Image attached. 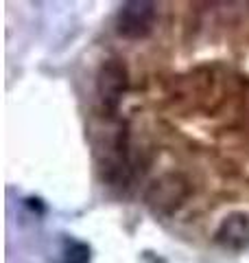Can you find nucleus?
Returning a JSON list of instances; mask_svg holds the SVG:
<instances>
[{
    "label": "nucleus",
    "instance_id": "obj_1",
    "mask_svg": "<svg viewBox=\"0 0 249 263\" xmlns=\"http://www.w3.org/2000/svg\"><path fill=\"white\" fill-rule=\"evenodd\" d=\"M190 195V182L179 174H164L149 184L144 204L157 217H169L181 209Z\"/></svg>",
    "mask_w": 249,
    "mask_h": 263
},
{
    "label": "nucleus",
    "instance_id": "obj_2",
    "mask_svg": "<svg viewBox=\"0 0 249 263\" xmlns=\"http://www.w3.org/2000/svg\"><path fill=\"white\" fill-rule=\"evenodd\" d=\"M98 164H101L103 180L112 186H125L129 180V156L127 141L120 127H112L105 132V138L96 145Z\"/></svg>",
    "mask_w": 249,
    "mask_h": 263
},
{
    "label": "nucleus",
    "instance_id": "obj_3",
    "mask_svg": "<svg viewBox=\"0 0 249 263\" xmlns=\"http://www.w3.org/2000/svg\"><path fill=\"white\" fill-rule=\"evenodd\" d=\"M157 18V7L149 0H129L122 3L116 15V31L122 37L140 40L151 33Z\"/></svg>",
    "mask_w": 249,
    "mask_h": 263
},
{
    "label": "nucleus",
    "instance_id": "obj_4",
    "mask_svg": "<svg viewBox=\"0 0 249 263\" xmlns=\"http://www.w3.org/2000/svg\"><path fill=\"white\" fill-rule=\"evenodd\" d=\"M129 86V72L118 60H107L101 64L96 75V92L107 112H116Z\"/></svg>",
    "mask_w": 249,
    "mask_h": 263
},
{
    "label": "nucleus",
    "instance_id": "obj_5",
    "mask_svg": "<svg viewBox=\"0 0 249 263\" xmlns=\"http://www.w3.org/2000/svg\"><path fill=\"white\" fill-rule=\"evenodd\" d=\"M219 246L227 250H247L249 248V215L232 213L219 224L214 235Z\"/></svg>",
    "mask_w": 249,
    "mask_h": 263
},
{
    "label": "nucleus",
    "instance_id": "obj_6",
    "mask_svg": "<svg viewBox=\"0 0 249 263\" xmlns=\"http://www.w3.org/2000/svg\"><path fill=\"white\" fill-rule=\"evenodd\" d=\"M61 263H90V248L83 241H66Z\"/></svg>",
    "mask_w": 249,
    "mask_h": 263
}]
</instances>
